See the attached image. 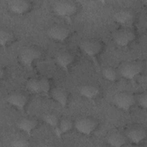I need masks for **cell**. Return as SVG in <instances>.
I'll return each instance as SVG.
<instances>
[{"label":"cell","instance_id":"obj_20","mask_svg":"<svg viewBox=\"0 0 147 147\" xmlns=\"http://www.w3.org/2000/svg\"><path fill=\"white\" fill-rule=\"evenodd\" d=\"M102 75L105 79L111 82L117 81L119 76L117 68L111 66L103 67L102 69Z\"/></svg>","mask_w":147,"mask_h":147},{"label":"cell","instance_id":"obj_25","mask_svg":"<svg viewBox=\"0 0 147 147\" xmlns=\"http://www.w3.org/2000/svg\"><path fill=\"white\" fill-rule=\"evenodd\" d=\"M29 145V142L25 138H16L10 142V146L13 147H26Z\"/></svg>","mask_w":147,"mask_h":147},{"label":"cell","instance_id":"obj_5","mask_svg":"<svg viewBox=\"0 0 147 147\" xmlns=\"http://www.w3.org/2000/svg\"><path fill=\"white\" fill-rule=\"evenodd\" d=\"M112 37L117 45L126 47L136 40V34L132 28L121 27L113 32Z\"/></svg>","mask_w":147,"mask_h":147},{"label":"cell","instance_id":"obj_14","mask_svg":"<svg viewBox=\"0 0 147 147\" xmlns=\"http://www.w3.org/2000/svg\"><path fill=\"white\" fill-rule=\"evenodd\" d=\"M114 20L121 27L131 28L134 20V14L129 9H122L114 15Z\"/></svg>","mask_w":147,"mask_h":147},{"label":"cell","instance_id":"obj_13","mask_svg":"<svg viewBox=\"0 0 147 147\" xmlns=\"http://www.w3.org/2000/svg\"><path fill=\"white\" fill-rule=\"evenodd\" d=\"M106 141L109 145L114 147L122 146L128 141L125 133L116 129H113L107 133Z\"/></svg>","mask_w":147,"mask_h":147},{"label":"cell","instance_id":"obj_9","mask_svg":"<svg viewBox=\"0 0 147 147\" xmlns=\"http://www.w3.org/2000/svg\"><path fill=\"white\" fill-rule=\"evenodd\" d=\"M70 33L71 31L67 26L59 24L51 25L47 30V34L51 39L60 42H64Z\"/></svg>","mask_w":147,"mask_h":147},{"label":"cell","instance_id":"obj_10","mask_svg":"<svg viewBox=\"0 0 147 147\" xmlns=\"http://www.w3.org/2000/svg\"><path fill=\"white\" fill-rule=\"evenodd\" d=\"M128 141L136 145L141 143L146 137V129L142 125H134L129 127L125 133Z\"/></svg>","mask_w":147,"mask_h":147},{"label":"cell","instance_id":"obj_7","mask_svg":"<svg viewBox=\"0 0 147 147\" xmlns=\"http://www.w3.org/2000/svg\"><path fill=\"white\" fill-rule=\"evenodd\" d=\"M113 102L118 109L127 111L136 103L135 95L129 92H119L114 95Z\"/></svg>","mask_w":147,"mask_h":147},{"label":"cell","instance_id":"obj_26","mask_svg":"<svg viewBox=\"0 0 147 147\" xmlns=\"http://www.w3.org/2000/svg\"><path fill=\"white\" fill-rule=\"evenodd\" d=\"M6 70L5 68H1V71H0V77L1 79H3L5 78L6 76Z\"/></svg>","mask_w":147,"mask_h":147},{"label":"cell","instance_id":"obj_15","mask_svg":"<svg viewBox=\"0 0 147 147\" xmlns=\"http://www.w3.org/2000/svg\"><path fill=\"white\" fill-rule=\"evenodd\" d=\"M50 95L52 98L61 106L65 107L67 106L69 100V93L65 88L60 86L52 88Z\"/></svg>","mask_w":147,"mask_h":147},{"label":"cell","instance_id":"obj_11","mask_svg":"<svg viewBox=\"0 0 147 147\" xmlns=\"http://www.w3.org/2000/svg\"><path fill=\"white\" fill-rule=\"evenodd\" d=\"M9 10L18 15H23L29 13L32 9L33 3L27 0H10L7 2Z\"/></svg>","mask_w":147,"mask_h":147},{"label":"cell","instance_id":"obj_23","mask_svg":"<svg viewBox=\"0 0 147 147\" xmlns=\"http://www.w3.org/2000/svg\"><path fill=\"white\" fill-rule=\"evenodd\" d=\"M40 82L41 88V94L45 95H49L50 94L51 88V83L49 79L46 77L40 78Z\"/></svg>","mask_w":147,"mask_h":147},{"label":"cell","instance_id":"obj_3","mask_svg":"<svg viewBox=\"0 0 147 147\" xmlns=\"http://www.w3.org/2000/svg\"><path fill=\"white\" fill-rule=\"evenodd\" d=\"M41 49L36 45H28L23 48L18 55L20 62L25 67L32 68L33 63L41 59Z\"/></svg>","mask_w":147,"mask_h":147},{"label":"cell","instance_id":"obj_8","mask_svg":"<svg viewBox=\"0 0 147 147\" xmlns=\"http://www.w3.org/2000/svg\"><path fill=\"white\" fill-rule=\"evenodd\" d=\"M6 102L11 106L19 111L25 110L29 102L28 95L20 91H13L10 93L6 97Z\"/></svg>","mask_w":147,"mask_h":147},{"label":"cell","instance_id":"obj_4","mask_svg":"<svg viewBox=\"0 0 147 147\" xmlns=\"http://www.w3.org/2000/svg\"><path fill=\"white\" fill-rule=\"evenodd\" d=\"M82 51L88 56L95 59L103 52L105 45L98 38H89L83 40L80 44Z\"/></svg>","mask_w":147,"mask_h":147},{"label":"cell","instance_id":"obj_19","mask_svg":"<svg viewBox=\"0 0 147 147\" xmlns=\"http://www.w3.org/2000/svg\"><path fill=\"white\" fill-rule=\"evenodd\" d=\"M15 40L13 32L7 28H2L0 30V44L3 47H6L11 44Z\"/></svg>","mask_w":147,"mask_h":147},{"label":"cell","instance_id":"obj_16","mask_svg":"<svg viewBox=\"0 0 147 147\" xmlns=\"http://www.w3.org/2000/svg\"><path fill=\"white\" fill-rule=\"evenodd\" d=\"M75 56L74 54L67 51L59 52L56 56V61L57 64L65 71L68 72L70 66L74 63Z\"/></svg>","mask_w":147,"mask_h":147},{"label":"cell","instance_id":"obj_18","mask_svg":"<svg viewBox=\"0 0 147 147\" xmlns=\"http://www.w3.org/2000/svg\"><path fill=\"white\" fill-rule=\"evenodd\" d=\"M74 127V122L71 119L64 117L60 119L59 125L56 130L58 136H61L71 131Z\"/></svg>","mask_w":147,"mask_h":147},{"label":"cell","instance_id":"obj_17","mask_svg":"<svg viewBox=\"0 0 147 147\" xmlns=\"http://www.w3.org/2000/svg\"><path fill=\"white\" fill-rule=\"evenodd\" d=\"M79 93L82 96L88 99H93L99 95L100 89L96 85L87 84L80 87Z\"/></svg>","mask_w":147,"mask_h":147},{"label":"cell","instance_id":"obj_21","mask_svg":"<svg viewBox=\"0 0 147 147\" xmlns=\"http://www.w3.org/2000/svg\"><path fill=\"white\" fill-rule=\"evenodd\" d=\"M60 119L57 115L53 113H47L44 114L42 116L43 122L49 126L55 128V129L59 125Z\"/></svg>","mask_w":147,"mask_h":147},{"label":"cell","instance_id":"obj_22","mask_svg":"<svg viewBox=\"0 0 147 147\" xmlns=\"http://www.w3.org/2000/svg\"><path fill=\"white\" fill-rule=\"evenodd\" d=\"M26 89L34 94H41V84L39 78L29 79L25 84Z\"/></svg>","mask_w":147,"mask_h":147},{"label":"cell","instance_id":"obj_12","mask_svg":"<svg viewBox=\"0 0 147 147\" xmlns=\"http://www.w3.org/2000/svg\"><path fill=\"white\" fill-rule=\"evenodd\" d=\"M38 120L33 117H25L20 119L17 123V127L22 132L30 136L32 133L38 127Z\"/></svg>","mask_w":147,"mask_h":147},{"label":"cell","instance_id":"obj_24","mask_svg":"<svg viewBox=\"0 0 147 147\" xmlns=\"http://www.w3.org/2000/svg\"><path fill=\"white\" fill-rule=\"evenodd\" d=\"M136 103L143 109H146L147 107V94L146 92H142L135 95Z\"/></svg>","mask_w":147,"mask_h":147},{"label":"cell","instance_id":"obj_6","mask_svg":"<svg viewBox=\"0 0 147 147\" xmlns=\"http://www.w3.org/2000/svg\"><path fill=\"white\" fill-rule=\"evenodd\" d=\"M98 126V121L95 118L90 116L80 118L74 122L75 129L79 133L86 136L92 134Z\"/></svg>","mask_w":147,"mask_h":147},{"label":"cell","instance_id":"obj_2","mask_svg":"<svg viewBox=\"0 0 147 147\" xmlns=\"http://www.w3.org/2000/svg\"><path fill=\"white\" fill-rule=\"evenodd\" d=\"M117 69L120 76L133 80L141 73L143 67L138 61H125L119 64Z\"/></svg>","mask_w":147,"mask_h":147},{"label":"cell","instance_id":"obj_1","mask_svg":"<svg viewBox=\"0 0 147 147\" xmlns=\"http://www.w3.org/2000/svg\"><path fill=\"white\" fill-rule=\"evenodd\" d=\"M52 9L59 17L71 19L79 10V3L71 0H60L53 2Z\"/></svg>","mask_w":147,"mask_h":147}]
</instances>
